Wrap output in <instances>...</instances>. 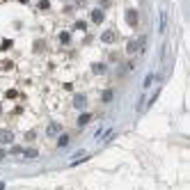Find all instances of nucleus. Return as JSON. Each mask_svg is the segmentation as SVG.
<instances>
[{"label":"nucleus","instance_id":"nucleus-8","mask_svg":"<svg viewBox=\"0 0 190 190\" xmlns=\"http://www.w3.org/2000/svg\"><path fill=\"white\" fill-rule=\"evenodd\" d=\"M57 131H60V126H57V124H51V126H48V135H55Z\"/></svg>","mask_w":190,"mask_h":190},{"label":"nucleus","instance_id":"nucleus-15","mask_svg":"<svg viewBox=\"0 0 190 190\" xmlns=\"http://www.w3.org/2000/svg\"><path fill=\"white\" fill-rule=\"evenodd\" d=\"M2 156H5V151H2V149H0V158H2Z\"/></svg>","mask_w":190,"mask_h":190},{"label":"nucleus","instance_id":"nucleus-6","mask_svg":"<svg viewBox=\"0 0 190 190\" xmlns=\"http://www.w3.org/2000/svg\"><path fill=\"white\" fill-rule=\"evenodd\" d=\"M73 103H76L78 108H83V105H85L87 101H85V96H76V101H73Z\"/></svg>","mask_w":190,"mask_h":190},{"label":"nucleus","instance_id":"nucleus-5","mask_svg":"<svg viewBox=\"0 0 190 190\" xmlns=\"http://www.w3.org/2000/svg\"><path fill=\"white\" fill-rule=\"evenodd\" d=\"M90 119H92V115H80V119H78V124H80V126H85V124H87Z\"/></svg>","mask_w":190,"mask_h":190},{"label":"nucleus","instance_id":"nucleus-10","mask_svg":"<svg viewBox=\"0 0 190 190\" xmlns=\"http://www.w3.org/2000/svg\"><path fill=\"white\" fill-rule=\"evenodd\" d=\"M25 156H28V158H34V156H39V151H37V149H28Z\"/></svg>","mask_w":190,"mask_h":190},{"label":"nucleus","instance_id":"nucleus-14","mask_svg":"<svg viewBox=\"0 0 190 190\" xmlns=\"http://www.w3.org/2000/svg\"><path fill=\"white\" fill-rule=\"evenodd\" d=\"M39 7H41V9H48V0H41V2H39Z\"/></svg>","mask_w":190,"mask_h":190},{"label":"nucleus","instance_id":"nucleus-3","mask_svg":"<svg viewBox=\"0 0 190 190\" xmlns=\"http://www.w3.org/2000/svg\"><path fill=\"white\" fill-rule=\"evenodd\" d=\"M12 140H14V135L9 131H0V142H12Z\"/></svg>","mask_w":190,"mask_h":190},{"label":"nucleus","instance_id":"nucleus-13","mask_svg":"<svg viewBox=\"0 0 190 190\" xmlns=\"http://www.w3.org/2000/svg\"><path fill=\"white\" fill-rule=\"evenodd\" d=\"M66 142H69V137H66V135H62V137H60V140H57V144H60V147H64V144H66Z\"/></svg>","mask_w":190,"mask_h":190},{"label":"nucleus","instance_id":"nucleus-2","mask_svg":"<svg viewBox=\"0 0 190 190\" xmlns=\"http://www.w3.org/2000/svg\"><path fill=\"white\" fill-rule=\"evenodd\" d=\"M101 39H103L105 44H112V41L117 39V34H115V30H105V32H103V37H101Z\"/></svg>","mask_w":190,"mask_h":190},{"label":"nucleus","instance_id":"nucleus-12","mask_svg":"<svg viewBox=\"0 0 190 190\" xmlns=\"http://www.w3.org/2000/svg\"><path fill=\"white\" fill-rule=\"evenodd\" d=\"M94 71H96V73H103V71H105V66H103V64H94Z\"/></svg>","mask_w":190,"mask_h":190},{"label":"nucleus","instance_id":"nucleus-1","mask_svg":"<svg viewBox=\"0 0 190 190\" xmlns=\"http://www.w3.org/2000/svg\"><path fill=\"white\" fill-rule=\"evenodd\" d=\"M126 21H128V25H137V12H133V9H128L126 12Z\"/></svg>","mask_w":190,"mask_h":190},{"label":"nucleus","instance_id":"nucleus-7","mask_svg":"<svg viewBox=\"0 0 190 190\" xmlns=\"http://www.w3.org/2000/svg\"><path fill=\"white\" fill-rule=\"evenodd\" d=\"M60 41H62V44H69V41H71V37H69V32H62V34H60Z\"/></svg>","mask_w":190,"mask_h":190},{"label":"nucleus","instance_id":"nucleus-11","mask_svg":"<svg viewBox=\"0 0 190 190\" xmlns=\"http://www.w3.org/2000/svg\"><path fill=\"white\" fill-rule=\"evenodd\" d=\"M85 28H87V25H85L83 21H78V23H73V30H85Z\"/></svg>","mask_w":190,"mask_h":190},{"label":"nucleus","instance_id":"nucleus-9","mask_svg":"<svg viewBox=\"0 0 190 190\" xmlns=\"http://www.w3.org/2000/svg\"><path fill=\"white\" fill-rule=\"evenodd\" d=\"M103 101H105V103H108V101H112V92H110V90H105V92H103Z\"/></svg>","mask_w":190,"mask_h":190},{"label":"nucleus","instance_id":"nucleus-4","mask_svg":"<svg viewBox=\"0 0 190 190\" xmlns=\"http://www.w3.org/2000/svg\"><path fill=\"white\" fill-rule=\"evenodd\" d=\"M92 21H94V23H101V21H103V12H101V9H94V12H92Z\"/></svg>","mask_w":190,"mask_h":190}]
</instances>
